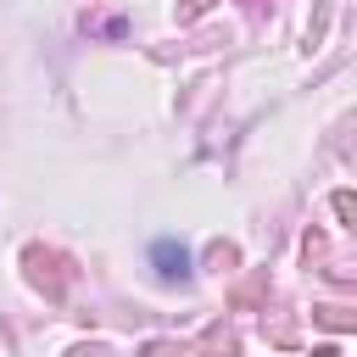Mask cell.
<instances>
[{
	"label": "cell",
	"instance_id": "1",
	"mask_svg": "<svg viewBox=\"0 0 357 357\" xmlns=\"http://www.w3.org/2000/svg\"><path fill=\"white\" fill-rule=\"evenodd\" d=\"M151 262H156L162 279H190V251L173 245V240H156V245H151Z\"/></svg>",
	"mask_w": 357,
	"mask_h": 357
},
{
	"label": "cell",
	"instance_id": "2",
	"mask_svg": "<svg viewBox=\"0 0 357 357\" xmlns=\"http://www.w3.org/2000/svg\"><path fill=\"white\" fill-rule=\"evenodd\" d=\"M312 318H318L324 329H357V312H351V307H318Z\"/></svg>",
	"mask_w": 357,
	"mask_h": 357
},
{
	"label": "cell",
	"instance_id": "3",
	"mask_svg": "<svg viewBox=\"0 0 357 357\" xmlns=\"http://www.w3.org/2000/svg\"><path fill=\"white\" fill-rule=\"evenodd\" d=\"M335 212H340V218L357 229V195H351V190H340V195H335Z\"/></svg>",
	"mask_w": 357,
	"mask_h": 357
},
{
	"label": "cell",
	"instance_id": "4",
	"mask_svg": "<svg viewBox=\"0 0 357 357\" xmlns=\"http://www.w3.org/2000/svg\"><path fill=\"white\" fill-rule=\"evenodd\" d=\"M206 6H212V0H184V6H178V22H190V17H201Z\"/></svg>",
	"mask_w": 357,
	"mask_h": 357
},
{
	"label": "cell",
	"instance_id": "5",
	"mask_svg": "<svg viewBox=\"0 0 357 357\" xmlns=\"http://www.w3.org/2000/svg\"><path fill=\"white\" fill-rule=\"evenodd\" d=\"M145 357H173V346H167V340H151V346H145Z\"/></svg>",
	"mask_w": 357,
	"mask_h": 357
},
{
	"label": "cell",
	"instance_id": "6",
	"mask_svg": "<svg viewBox=\"0 0 357 357\" xmlns=\"http://www.w3.org/2000/svg\"><path fill=\"white\" fill-rule=\"evenodd\" d=\"M312 357H340V351H335V346H318V351H312Z\"/></svg>",
	"mask_w": 357,
	"mask_h": 357
}]
</instances>
